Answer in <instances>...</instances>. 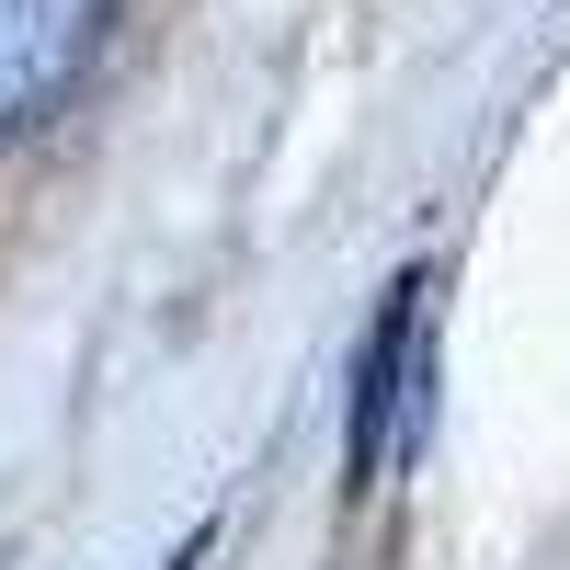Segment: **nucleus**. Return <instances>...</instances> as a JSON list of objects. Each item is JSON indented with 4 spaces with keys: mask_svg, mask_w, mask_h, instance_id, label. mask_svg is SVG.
<instances>
[{
    "mask_svg": "<svg viewBox=\"0 0 570 570\" xmlns=\"http://www.w3.org/2000/svg\"><path fill=\"white\" fill-rule=\"evenodd\" d=\"M104 46V0H0V137L46 126Z\"/></svg>",
    "mask_w": 570,
    "mask_h": 570,
    "instance_id": "nucleus-2",
    "label": "nucleus"
},
{
    "mask_svg": "<svg viewBox=\"0 0 570 570\" xmlns=\"http://www.w3.org/2000/svg\"><path fill=\"white\" fill-rule=\"evenodd\" d=\"M422 422H434V285L400 274L354 354V491L389 480V456L422 445Z\"/></svg>",
    "mask_w": 570,
    "mask_h": 570,
    "instance_id": "nucleus-1",
    "label": "nucleus"
}]
</instances>
